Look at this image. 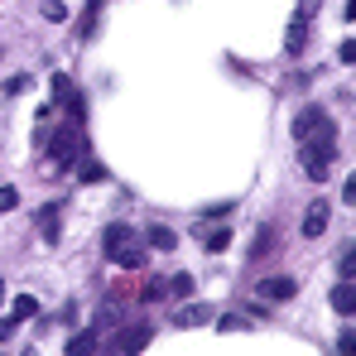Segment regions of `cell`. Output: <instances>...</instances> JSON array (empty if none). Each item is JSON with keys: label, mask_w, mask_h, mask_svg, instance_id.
<instances>
[{"label": "cell", "mask_w": 356, "mask_h": 356, "mask_svg": "<svg viewBox=\"0 0 356 356\" xmlns=\"http://www.w3.org/2000/svg\"><path fill=\"white\" fill-rule=\"evenodd\" d=\"M164 294H169V284H159V280H154V284H145V303H159Z\"/></svg>", "instance_id": "7402d4cb"}, {"label": "cell", "mask_w": 356, "mask_h": 356, "mask_svg": "<svg viewBox=\"0 0 356 356\" xmlns=\"http://www.w3.org/2000/svg\"><path fill=\"white\" fill-rule=\"evenodd\" d=\"M332 154H337V125L327 120V125H318V130L308 135V154H303V174L313 178V183H323V178L332 174Z\"/></svg>", "instance_id": "6da1fadb"}, {"label": "cell", "mask_w": 356, "mask_h": 356, "mask_svg": "<svg viewBox=\"0 0 356 356\" xmlns=\"http://www.w3.org/2000/svg\"><path fill=\"white\" fill-rule=\"evenodd\" d=\"M111 347H120V352H140V347H149V327H120L116 337H111Z\"/></svg>", "instance_id": "52a82bcc"}, {"label": "cell", "mask_w": 356, "mask_h": 356, "mask_svg": "<svg viewBox=\"0 0 356 356\" xmlns=\"http://www.w3.org/2000/svg\"><path fill=\"white\" fill-rule=\"evenodd\" d=\"M97 352V337H92V332H72V337H67V356H92Z\"/></svg>", "instance_id": "4fadbf2b"}, {"label": "cell", "mask_w": 356, "mask_h": 356, "mask_svg": "<svg viewBox=\"0 0 356 356\" xmlns=\"http://www.w3.org/2000/svg\"><path fill=\"white\" fill-rule=\"evenodd\" d=\"M207 318H212V308H207V303H188V308L178 313V327H202Z\"/></svg>", "instance_id": "8fae6325"}, {"label": "cell", "mask_w": 356, "mask_h": 356, "mask_svg": "<svg viewBox=\"0 0 356 356\" xmlns=\"http://www.w3.org/2000/svg\"><path fill=\"white\" fill-rule=\"evenodd\" d=\"M77 154H82V125L67 120V125H58V130L49 135V159H54L58 169H67V164H77Z\"/></svg>", "instance_id": "3957f363"}, {"label": "cell", "mask_w": 356, "mask_h": 356, "mask_svg": "<svg viewBox=\"0 0 356 356\" xmlns=\"http://www.w3.org/2000/svg\"><path fill=\"white\" fill-rule=\"evenodd\" d=\"M29 87H34V82H29V72H15V77L5 82V92H10V97H19V92H29Z\"/></svg>", "instance_id": "ffe728a7"}, {"label": "cell", "mask_w": 356, "mask_h": 356, "mask_svg": "<svg viewBox=\"0 0 356 356\" xmlns=\"http://www.w3.org/2000/svg\"><path fill=\"white\" fill-rule=\"evenodd\" d=\"M145 241H149L154 250H174V245H178V236L169 232V227H149V236H145Z\"/></svg>", "instance_id": "5bb4252c"}, {"label": "cell", "mask_w": 356, "mask_h": 356, "mask_svg": "<svg viewBox=\"0 0 356 356\" xmlns=\"http://www.w3.org/2000/svg\"><path fill=\"white\" fill-rule=\"evenodd\" d=\"M337 270H342V280H352V275H356V250L342 255V265H337Z\"/></svg>", "instance_id": "603a6c76"}, {"label": "cell", "mask_w": 356, "mask_h": 356, "mask_svg": "<svg viewBox=\"0 0 356 356\" xmlns=\"http://www.w3.org/2000/svg\"><path fill=\"white\" fill-rule=\"evenodd\" d=\"M327 303H332L337 313H356V284H352V280H342V284L327 294Z\"/></svg>", "instance_id": "ba28073f"}, {"label": "cell", "mask_w": 356, "mask_h": 356, "mask_svg": "<svg viewBox=\"0 0 356 356\" xmlns=\"http://www.w3.org/2000/svg\"><path fill=\"white\" fill-rule=\"evenodd\" d=\"M327 217H332V207H327V202H313V207L303 212V236L318 241L323 232H327Z\"/></svg>", "instance_id": "5b68a950"}, {"label": "cell", "mask_w": 356, "mask_h": 356, "mask_svg": "<svg viewBox=\"0 0 356 356\" xmlns=\"http://www.w3.org/2000/svg\"><path fill=\"white\" fill-rule=\"evenodd\" d=\"M303 44H308V19L294 15V24L284 29V49H289V54H303Z\"/></svg>", "instance_id": "9c48e42d"}, {"label": "cell", "mask_w": 356, "mask_h": 356, "mask_svg": "<svg viewBox=\"0 0 356 356\" xmlns=\"http://www.w3.org/2000/svg\"><path fill=\"white\" fill-rule=\"evenodd\" d=\"M102 245H106L111 265H120V270H140V265L149 260V255H145V245L135 241V232H130V227H120V222L102 232Z\"/></svg>", "instance_id": "7a4b0ae2"}, {"label": "cell", "mask_w": 356, "mask_h": 356, "mask_svg": "<svg viewBox=\"0 0 356 356\" xmlns=\"http://www.w3.org/2000/svg\"><path fill=\"white\" fill-rule=\"evenodd\" d=\"M44 19H49V24H63V19H67V5H63V0H44Z\"/></svg>", "instance_id": "ac0fdd59"}, {"label": "cell", "mask_w": 356, "mask_h": 356, "mask_svg": "<svg viewBox=\"0 0 356 356\" xmlns=\"http://www.w3.org/2000/svg\"><path fill=\"white\" fill-rule=\"evenodd\" d=\"M275 250V227L265 222L260 232H255V241H250V260H260V255H270Z\"/></svg>", "instance_id": "7c38bea8"}, {"label": "cell", "mask_w": 356, "mask_h": 356, "mask_svg": "<svg viewBox=\"0 0 356 356\" xmlns=\"http://www.w3.org/2000/svg\"><path fill=\"white\" fill-rule=\"evenodd\" d=\"M217 327H222V332H236V327H241V313H227V318H222Z\"/></svg>", "instance_id": "484cf974"}, {"label": "cell", "mask_w": 356, "mask_h": 356, "mask_svg": "<svg viewBox=\"0 0 356 356\" xmlns=\"http://www.w3.org/2000/svg\"><path fill=\"white\" fill-rule=\"evenodd\" d=\"M169 294L188 298V294H193V275H174V280H169Z\"/></svg>", "instance_id": "d6986e66"}, {"label": "cell", "mask_w": 356, "mask_h": 356, "mask_svg": "<svg viewBox=\"0 0 356 356\" xmlns=\"http://www.w3.org/2000/svg\"><path fill=\"white\" fill-rule=\"evenodd\" d=\"M19 207V193L15 188H0V212H15Z\"/></svg>", "instance_id": "44dd1931"}, {"label": "cell", "mask_w": 356, "mask_h": 356, "mask_svg": "<svg viewBox=\"0 0 356 356\" xmlns=\"http://www.w3.org/2000/svg\"><path fill=\"white\" fill-rule=\"evenodd\" d=\"M34 313H39V298L34 294H15V303H10V318H15V323H29Z\"/></svg>", "instance_id": "30bf717a"}, {"label": "cell", "mask_w": 356, "mask_h": 356, "mask_svg": "<svg viewBox=\"0 0 356 356\" xmlns=\"http://www.w3.org/2000/svg\"><path fill=\"white\" fill-rule=\"evenodd\" d=\"M227 245H232V232H227V227H217V232H207V250H212V255H222Z\"/></svg>", "instance_id": "e0dca14e"}, {"label": "cell", "mask_w": 356, "mask_h": 356, "mask_svg": "<svg viewBox=\"0 0 356 356\" xmlns=\"http://www.w3.org/2000/svg\"><path fill=\"white\" fill-rule=\"evenodd\" d=\"M318 125H327V111H323V106H303L294 116V140H308Z\"/></svg>", "instance_id": "8992f818"}, {"label": "cell", "mask_w": 356, "mask_h": 356, "mask_svg": "<svg viewBox=\"0 0 356 356\" xmlns=\"http://www.w3.org/2000/svg\"><path fill=\"white\" fill-rule=\"evenodd\" d=\"M39 227H44V236H49V241H58V232H63V217H58V207H44Z\"/></svg>", "instance_id": "9a60e30c"}, {"label": "cell", "mask_w": 356, "mask_h": 356, "mask_svg": "<svg viewBox=\"0 0 356 356\" xmlns=\"http://www.w3.org/2000/svg\"><path fill=\"white\" fill-rule=\"evenodd\" d=\"M337 58H342V63H356V44H352V39H347V44H337Z\"/></svg>", "instance_id": "d4e9b609"}, {"label": "cell", "mask_w": 356, "mask_h": 356, "mask_svg": "<svg viewBox=\"0 0 356 356\" xmlns=\"http://www.w3.org/2000/svg\"><path fill=\"white\" fill-rule=\"evenodd\" d=\"M67 92H72V77H63V72H58V77H54V97H58V102H63Z\"/></svg>", "instance_id": "cb8c5ba5"}, {"label": "cell", "mask_w": 356, "mask_h": 356, "mask_svg": "<svg viewBox=\"0 0 356 356\" xmlns=\"http://www.w3.org/2000/svg\"><path fill=\"white\" fill-rule=\"evenodd\" d=\"M294 294H298V284L289 275H270V280L260 284V298H265V303H289Z\"/></svg>", "instance_id": "277c9868"}, {"label": "cell", "mask_w": 356, "mask_h": 356, "mask_svg": "<svg viewBox=\"0 0 356 356\" xmlns=\"http://www.w3.org/2000/svg\"><path fill=\"white\" fill-rule=\"evenodd\" d=\"M15 327H19L15 318H0V342H10V332H15Z\"/></svg>", "instance_id": "4316f807"}, {"label": "cell", "mask_w": 356, "mask_h": 356, "mask_svg": "<svg viewBox=\"0 0 356 356\" xmlns=\"http://www.w3.org/2000/svg\"><path fill=\"white\" fill-rule=\"evenodd\" d=\"M0 298H5V284H0Z\"/></svg>", "instance_id": "83f0119b"}, {"label": "cell", "mask_w": 356, "mask_h": 356, "mask_svg": "<svg viewBox=\"0 0 356 356\" xmlns=\"http://www.w3.org/2000/svg\"><path fill=\"white\" fill-rule=\"evenodd\" d=\"M77 178H82V183H102V178H106V169H102L97 159H77Z\"/></svg>", "instance_id": "2e32d148"}]
</instances>
